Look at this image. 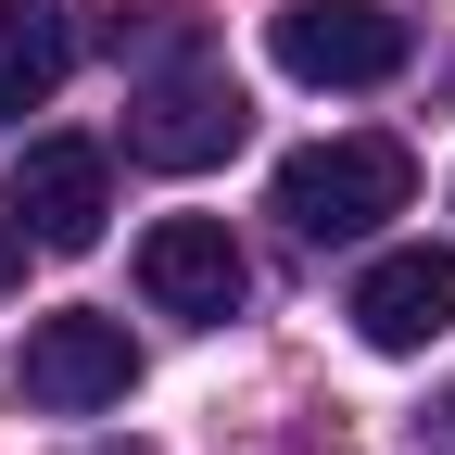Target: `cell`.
Here are the masks:
<instances>
[{"label": "cell", "instance_id": "cell-1", "mask_svg": "<svg viewBox=\"0 0 455 455\" xmlns=\"http://www.w3.org/2000/svg\"><path fill=\"white\" fill-rule=\"evenodd\" d=\"M418 203V152L379 140V127H341V140H304L278 164V215L304 228V241H367L379 215Z\"/></svg>", "mask_w": 455, "mask_h": 455}, {"label": "cell", "instance_id": "cell-2", "mask_svg": "<svg viewBox=\"0 0 455 455\" xmlns=\"http://www.w3.org/2000/svg\"><path fill=\"white\" fill-rule=\"evenodd\" d=\"M241 127H253V101H241V76H228V64H203V51L127 89V152L164 164V178H203V164H228V152H241Z\"/></svg>", "mask_w": 455, "mask_h": 455}, {"label": "cell", "instance_id": "cell-3", "mask_svg": "<svg viewBox=\"0 0 455 455\" xmlns=\"http://www.w3.org/2000/svg\"><path fill=\"white\" fill-rule=\"evenodd\" d=\"M266 51L304 89H392L418 64V26L379 13V0H291V13H266Z\"/></svg>", "mask_w": 455, "mask_h": 455}, {"label": "cell", "instance_id": "cell-4", "mask_svg": "<svg viewBox=\"0 0 455 455\" xmlns=\"http://www.w3.org/2000/svg\"><path fill=\"white\" fill-rule=\"evenodd\" d=\"M13 392H26L38 418L127 405V392H140V341L114 329V316H89V304H51V316L26 329V355H13Z\"/></svg>", "mask_w": 455, "mask_h": 455}, {"label": "cell", "instance_id": "cell-5", "mask_svg": "<svg viewBox=\"0 0 455 455\" xmlns=\"http://www.w3.org/2000/svg\"><path fill=\"white\" fill-rule=\"evenodd\" d=\"M0 215H13V241H38V253H89L101 215H114V164L89 140H26L13 178H0Z\"/></svg>", "mask_w": 455, "mask_h": 455}, {"label": "cell", "instance_id": "cell-6", "mask_svg": "<svg viewBox=\"0 0 455 455\" xmlns=\"http://www.w3.org/2000/svg\"><path fill=\"white\" fill-rule=\"evenodd\" d=\"M140 291H152V316L228 329L241 291H253V266H241V241H228V215H164L152 241H140Z\"/></svg>", "mask_w": 455, "mask_h": 455}, {"label": "cell", "instance_id": "cell-7", "mask_svg": "<svg viewBox=\"0 0 455 455\" xmlns=\"http://www.w3.org/2000/svg\"><path fill=\"white\" fill-rule=\"evenodd\" d=\"M443 329H455V253L443 241H392L355 278V341L367 355H430Z\"/></svg>", "mask_w": 455, "mask_h": 455}, {"label": "cell", "instance_id": "cell-8", "mask_svg": "<svg viewBox=\"0 0 455 455\" xmlns=\"http://www.w3.org/2000/svg\"><path fill=\"white\" fill-rule=\"evenodd\" d=\"M64 64H76L64 0H0V127H26V114L64 89Z\"/></svg>", "mask_w": 455, "mask_h": 455}, {"label": "cell", "instance_id": "cell-9", "mask_svg": "<svg viewBox=\"0 0 455 455\" xmlns=\"http://www.w3.org/2000/svg\"><path fill=\"white\" fill-rule=\"evenodd\" d=\"M430 443H455V392H443V405H430Z\"/></svg>", "mask_w": 455, "mask_h": 455}, {"label": "cell", "instance_id": "cell-10", "mask_svg": "<svg viewBox=\"0 0 455 455\" xmlns=\"http://www.w3.org/2000/svg\"><path fill=\"white\" fill-rule=\"evenodd\" d=\"M13 253H26V241H13ZM13 253H0V266H13Z\"/></svg>", "mask_w": 455, "mask_h": 455}]
</instances>
